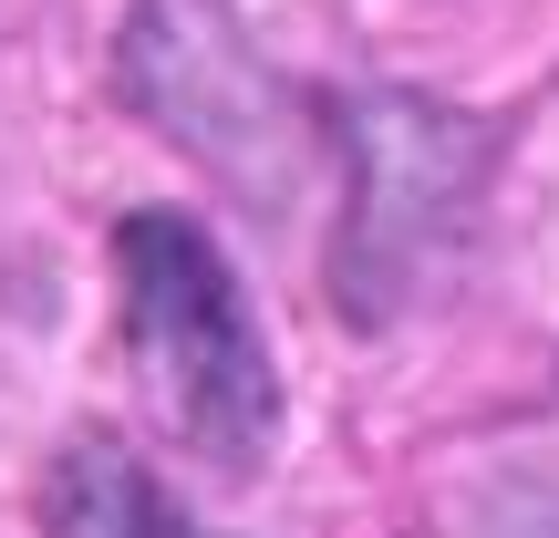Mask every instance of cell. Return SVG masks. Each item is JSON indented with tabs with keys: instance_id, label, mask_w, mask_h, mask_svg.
I'll return each instance as SVG.
<instances>
[{
	"instance_id": "2",
	"label": "cell",
	"mask_w": 559,
	"mask_h": 538,
	"mask_svg": "<svg viewBox=\"0 0 559 538\" xmlns=\"http://www.w3.org/2000/svg\"><path fill=\"white\" fill-rule=\"evenodd\" d=\"M362 135H353V239H342V290H353V311H383V300L404 290V270H415V249L436 239L445 218L466 207V187H477L487 166V135L477 124H445L436 104H362Z\"/></svg>"
},
{
	"instance_id": "1",
	"label": "cell",
	"mask_w": 559,
	"mask_h": 538,
	"mask_svg": "<svg viewBox=\"0 0 559 538\" xmlns=\"http://www.w3.org/2000/svg\"><path fill=\"white\" fill-rule=\"evenodd\" d=\"M115 321H124V352H135L156 415L207 466L249 477L280 435V373L239 300L228 249L187 207H135L115 228Z\"/></svg>"
},
{
	"instance_id": "3",
	"label": "cell",
	"mask_w": 559,
	"mask_h": 538,
	"mask_svg": "<svg viewBox=\"0 0 559 538\" xmlns=\"http://www.w3.org/2000/svg\"><path fill=\"white\" fill-rule=\"evenodd\" d=\"M41 528L52 538H207L124 445H104V435H83V445L52 456V477H41Z\"/></svg>"
}]
</instances>
